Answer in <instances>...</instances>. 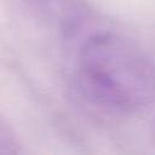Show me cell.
Instances as JSON below:
<instances>
[{"instance_id":"cell-2","label":"cell","mask_w":155,"mask_h":155,"mask_svg":"<svg viewBox=\"0 0 155 155\" xmlns=\"http://www.w3.org/2000/svg\"><path fill=\"white\" fill-rule=\"evenodd\" d=\"M17 139L8 124L0 116V154L17 153Z\"/></svg>"},{"instance_id":"cell-1","label":"cell","mask_w":155,"mask_h":155,"mask_svg":"<svg viewBox=\"0 0 155 155\" xmlns=\"http://www.w3.org/2000/svg\"><path fill=\"white\" fill-rule=\"evenodd\" d=\"M78 82L94 105L136 114L155 101V68L130 39L111 31L90 35L80 47Z\"/></svg>"}]
</instances>
